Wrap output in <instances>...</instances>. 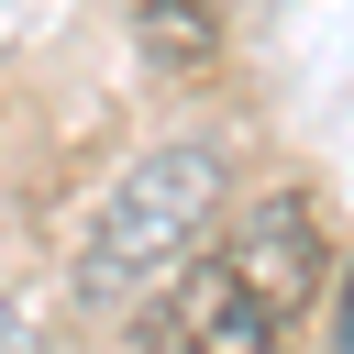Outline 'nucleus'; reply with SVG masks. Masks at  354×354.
I'll return each instance as SVG.
<instances>
[{"label": "nucleus", "mask_w": 354, "mask_h": 354, "mask_svg": "<svg viewBox=\"0 0 354 354\" xmlns=\"http://www.w3.org/2000/svg\"><path fill=\"white\" fill-rule=\"evenodd\" d=\"M210 221H221V155H210V144H155V155H133V166L100 188L88 232H77V299H155V288L199 254Z\"/></svg>", "instance_id": "obj_2"}, {"label": "nucleus", "mask_w": 354, "mask_h": 354, "mask_svg": "<svg viewBox=\"0 0 354 354\" xmlns=\"http://www.w3.org/2000/svg\"><path fill=\"white\" fill-rule=\"evenodd\" d=\"M321 277H332L321 210L299 188H266L232 221H210L199 254L144 299V354H277L310 321Z\"/></svg>", "instance_id": "obj_1"}, {"label": "nucleus", "mask_w": 354, "mask_h": 354, "mask_svg": "<svg viewBox=\"0 0 354 354\" xmlns=\"http://www.w3.org/2000/svg\"><path fill=\"white\" fill-rule=\"evenodd\" d=\"M232 11L243 0H133V44H144V66L188 77V66H210L232 44Z\"/></svg>", "instance_id": "obj_3"}, {"label": "nucleus", "mask_w": 354, "mask_h": 354, "mask_svg": "<svg viewBox=\"0 0 354 354\" xmlns=\"http://www.w3.org/2000/svg\"><path fill=\"white\" fill-rule=\"evenodd\" d=\"M0 354H33V321L22 310H0Z\"/></svg>", "instance_id": "obj_5"}, {"label": "nucleus", "mask_w": 354, "mask_h": 354, "mask_svg": "<svg viewBox=\"0 0 354 354\" xmlns=\"http://www.w3.org/2000/svg\"><path fill=\"white\" fill-rule=\"evenodd\" d=\"M332 343H343V354H354V266H343V332H332Z\"/></svg>", "instance_id": "obj_6"}, {"label": "nucleus", "mask_w": 354, "mask_h": 354, "mask_svg": "<svg viewBox=\"0 0 354 354\" xmlns=\"http://www.w3.org/2000/svg\"><path fill=\"white\" fill-rule=\"evenodd\" d=\"M44 11H55V0H0V44H11V33H33Z\"/></svg>", "instance_id": "obj_4"}]
</instances>
